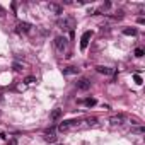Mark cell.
I'll return each mask as SVG.
<instances>
[{
	"mask_svg": "<svg viewBox=\"0 0 145 145\" xmlns=\"http://www.w3.org/2000/svg\"><path fill=\"white\" fill-rule=\"evenodd\" d=\"M4 14H5V10H4L2 7H0V16H4Z\"/></svg>",
	"mask_w": 145,
	"mask_h": 145,
	"instance_id": "44dd1931",
	"label": "cell"
},
{
	"mask_svg": "<svg viewBox=\"0 0 145 145\" xmlns=\"http://www.w3.org/2000/svg\"><path fill=\"white\" fill-rule=\"evenodd\" d=\"M53 44H55V50L58 53H63L67 50V38L65 36H56L55 41H53Z\"/></svg>",
	"mask_w": 145,
	"mask_h": 145,
	"instance_id": "6da1fadb",
	"label": "cell"
},
{
	"mask_svg": "<svg viewBox=\"0 0 145 145\" xmlns=\"http://www.w3.org/2000/svg\"><path fill=\"white\" fill-rule=\"evenodd\" d=\"M12 67H14V70H16V72H19V70H22V67H21L19 63H14Z\"/></svg>",
	"mask_w": 145,
	"mask_h": 145,
	"instance_id": "ac0fdd59",
	"label": "cell"
},
{
	"mask_svg": "<svg viewBox=\"0 0 145 145\" xmlns=\"http://www.w3.org/2000/svg\"><path fill=\"white\" fill-rule=\"evenodd\" d=\"M44 140L50 142V143H55V142H56V133H55V130L46 131V133H44Z\"/></svg>",
	"mask_w": 145,
	"mask_h": 145,
	"instance_id": "30bf717a",
	"label": "cell"
},
{
	"mask_svg": "<svg viewBox=\"0 0 145 145\" xmlns=\"http://www.w3.org/2000/svg\"><path fill=\"white\" fill-rule=\"evenodd\" d=\"M77 125V121H74V120H67V121H61L60 125H58V130L60 131H68L70 128H74Z\"/></svg>",
	"mask_w": 145,
	"mask_h": 145,
	"instance_id": "8992f818",
	"label": "cell"
},
{
	"mask_svg": "<svg viewBox=\"0 0 145 145\" xmlns=\"http://www.w3.org/2000/svg\"><path fill=\"white\" fill-rule=\"evenodd\" d=\"M77 72H79L77 67H67V68L63 70V74H65V75H72V74H77Z\"/></svg>",
	"mask_w": 145,
	"mask_h": 145,
	"instance_id": "7c38bea8",
	"label": "cell"
},
{
	"mask_svg": "<svg viewBox=\"0 0 145 145\" xmlns=\"http://www.w3.org/2000/svg\"><path fill=\"white\" fill-rule=\"evenodd\" d=\"M135 56H137V58H142V56H143V50H142V48H137V50H135Z\"/></svg>",
	"mask_w": 145,
	"mask_h": 145,
	"instance_id": "2e32d148",
	"label": "cell"
},
{
	"mask_svg": "<svg viewBox=\"0 0 145 145\" xmlns=\"http://www.w3.org/2000/svg\"><path fill=\"white\" fill-rule=\"evenodd\" d=\"M84 104H86L87 108H92V106H96V104H97V101H96L94 97H87V99L84 101Z\"/></svg>",
	"mask_w": 145,
	"mask_h": 145,
	"instance_id": "5bb4252c",
	"label": "cell"
},
{
	"mask_svg": "<svg viewBox=\"0 0 145 145\" xmlns=\"http://www.w3.org/2000/svg\"><path fill=\"white\" fill-rule=\"evenodd\" d=\"M133 131H135V133H138V135H142V133H143V128H142V126H140V128H135V130H133Z\"/></svg>",
	"mask_w": 145,
	"mask_h": 145,
	"instance_id": "d6986e66",
	"label": "cell"
},
{
	"mask_svg": "<svg viewBox=\"0 0 145 145\" xmlns=\"http://www.w3.org/2000/svg\"><path fill=\"white\" fill-rule=\"evenodd\" d=\"M9 145H17V140H16V138H10V142H9Z\"/></svg>",
	"mask_w": 145,
	"mask_h": 145,
	"instance_id": "ffe728a7",
	"label": "cell"
},
{
	"mask_svg": "<svg viewBox=\"0 0 145 145\" xmlns=\"http://www.w3.org/2000/svg\"><path fill=\"white\" fill-rule=\"evenodd\" d=\"M96 70L99 72V74H103V75H113V74H114V70H113V68H109V67H103V65H97Z\"/></svg>",
	"mask_w": 145,
	"mask_h": 145,
	"instance_id": "ba28073f",
	"label": "cell"
},
{
	"mask_svg": "<svg viewBox=\"0 0 145 145\" xmlns=\"http://www.w3.org/2000/svg\"><path fill=\"white\" fill-rule=\"evenodd\" d=\"M133 80H135V84H137V86H142V84H143V80H142V77H140L138 74H135V75H133Z\"/></svg>",
	"mask_w": 145,
	"mask_h": 145,
	"instance_id": "9a60e30c",
	"label": "cell"
},
{
	"mask_svg": "<svg viewBox=\"0 0 145 145\" xmlns=\"http://www.w3.org/2000/svg\"><path fill=\"white\" fill-rule=\"evenodd\" d=\"M91 38H92V31H86V33L82 34V38H80V50H82V51H86V50H87Z\"/></svg>",
	"mask_w": 145,
	"mask_h": 145,
	"instance_id": "3957f363",
	"label": "cell"
},
{
	"mask_svg": "<svg viewBox=\"0 0 145 145\" xmlns=\"http://www.w3.org/2000/svg\"><path fill=\"white\" fill-rule=\"evenodd\" d=\"M24 82H26V84H33V82H36V77L29 75V77H26V79H24Z\"/></svg>",
	"mask_w": 145,
	"mask_h": 145,
	"instance_id": "e0dca14e",
	"label": "cell"
},
{
	"mask_svg": "<svg viewBox=\"0 0 145 145\" xmlns=\"http://www.w3.org/2000/svg\"><path fill=\"white\" fill-rule=\"evenodd\" d=\"M31 27H33V26H31L29 22H19V24H17V31H19V33H24V34H27V33L31 31Z\"/></svg>",
	"mask_w": 145,
	"mask_h": 145,
	"instance_id": "9c48e42d",
	"label": "cell"
},
{
	"mask_svg": "<svg viewBox=\"0 0 145 145\" xmlns=\"http://www.w3.org/2000/svg\"><path fill=\"white\" fill-rule=\"evenodd\" d=\"M123 34L125 36H137V29L135 27H125L123 29Z\"/></svg>",
	"mask_w": 145,
	"mask_h": 145,
	"instance_id": "4fadbf2b",
	"label": "cell"
},
{
	"mask_svg": "<svg viewBox=\"0 0 145 145\" xmlns=\"http://www.w3.org/2000/svg\"><path fill=\"white\" fill-rule=\"evenodd\" d=\"M46 9H48L51 14H55V16H61V14H63V7H61V5H58V4H55V2L46 4Z\"/></svg>",
	"mask_w": 145,
	"mask_h": 145,
	"instance_id": "5b68a950",
	"label": "cell"
},
{
	"mask_svg": "<svg viewBox=\"0 0 145 145\" xmlns=\"http://www.w3.org/2000/svg\"><path fill=\"white\" fill-rule=\"evenodd\" d=\"M58 26H60L61 29L68 31V29H74V27H75V21L72 19V17H65V19H60V21H58Z\"/></svg>",
	"mask_w": 145,
	"mask_h": 145,
	"instance_id": "7a4b0ae2",
	"label": "cell"
},
{
	"mask_svg": "<svg viewBox=\"0 0 145 145\" xmlns=\"http://www.w3.org/2000/svg\"><path fill=\"white\" fill-rule=\"evenodd\" d=\"M75 86H77V89H79V91L86 92V91H89V89H91V80H89L87 77H82V79H79V80H77V84H75Z\"/></svg>",
	"mask_w": 145,
	"mask_h": 145,
	"instance_id": "277c9868",
	"label": "cell"
},
{
	"mask_svg": "<svg viewBox=\"0 0 145 145\" xmlns=\"http://www.w3.org/2000/svg\"><path fill=\"white\" fill-rule=\"evenodd\" d=\"M113 126H118V125H123L125 123V116L123 114H113V116H109V120H108Z\"/></svg>",
	"mask_w": 145,
	"mask_h": 145,
	"instance_id": "52a82bcc",
	"label": "cell"
},
{
	"mask_svg": "<svg viewBox=\"0 0 145 145\" xmlns=\"http://www.w3.org/2000/svg\"><path fill=\"white\" fill-rule=\"evenodd\" d=\"M61 109H53V113L50 114V118H51V121H58L60 118H61Z\"/></svg>",
	"mask_w": 145,
	"mask_h": 145,
	"instance_id": "8fae6325",
	"label": "cell"
}]
</instances>
